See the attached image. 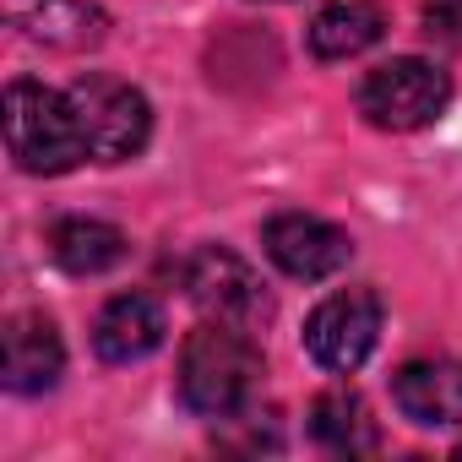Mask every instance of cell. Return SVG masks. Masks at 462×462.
Wrapping results in <instances>:
<instances>
[{
	"instance_id": "1",
	"label": "cell",
	"mask_w": 462,
	"mask_h": 462,
	"mask_svg": "<svg viewBox=\"0 0 462 462\" xmlns=\"http://www.w3.org/2000/svg\"><path fill=\"white\" fill-rule=\"evenodd\" d=\"M262 392V348L235 321H207L180 348V402L201 419H240Z\"/></svg>"
},
{
	"instance_id": "10",
	"label": "cell",
	"mask_w": 462,
	"mask_h": 462,
	"mask_svg": "<svg viewBox=\"0 0 462 462\" xmlns=\"http://www.w3.org/2000/svg\"><path fill=\"white\" fill-rule=\"evenodd\" d=\"M392 402L424 430L462 424V359H413L392 375Z\"/></svg>"
},
{
	"instance_id": "4",
	"label": "cell",
	"mask_w": 462,
	"mask_h": 462,
	"mask_svg": "<svg viewBox=\"0 0 462 462\" xmlns=\"http://www.w3.org/2000/svg\"><path fill=\"white\" fill-rule=\"evenodd\" d=\"M71 104H77V120H82V136H88V152L98 163H125L147 147L152 136V104L120 82V77H104V71H88L77 77L71 88Z\"/></svg>"
},
{
	"instance_id": "13",
	"label": "cell",
	"mask_w": 462,
	"mask_h": 462,
	"mask_svg": "<svg viewBox=\"0 0 462 462\" xmlns=\"http://www.w3.org/2000/svg\"><path fill=\"white\" fill-rule=\"evenodd\" d=\"M386 33V12L375 0H327L310 17V50L321 60H354L370 44H381Z\"/></svg>"
},
{
	"instance_id": "15",
	"label": "cell",
	"mask_w": 462,
	"mask_h": 462,
	"mask_svg": "<svg viewBox=\"0 0 462 462\" xmlns=\"http://www.w3.org/2000/svg\"><path fill=\"white\" fill-rule=\"evenodd\" d=\"M424 23L440 39H457L462 33V0H424Z\"/></svg>"
},
{
	"instance_id": "7",
	"label": "cell",
	"mask_w": 462,
	"mask_h": 462,
	"mask_svg": "<svg viewBox=\"0 0 462 462\" xmlns=\"http://www.w3.org/2000/svg\"><path fill=\"white\" fill-rule=\"evenodd\" d=\"M262 251L278 273H289L300 283H321L348 267L354 240H348V228H337L316 212H273L262 223Z\"/></svg>"
},
{
	"instance_id": "11",
	"label": "cell",
	"mask_w": 462,
	"mask_h": 462,
	"mask_svg": "<svg viewBox=\"0 0 462 462\" xmlns=\"http://www.w3.org/2000/svg\"><path fill=\"white\" fill-rule=\"evenodd\" d=\"M169 321L152 294H115L93 321V354L104 365H136L163 343Z\"/></svg>"
},
{
	"instance_id": "6",
	"label": "cell",
	"mask_w": 462,
	"mask_h": 462,
	"mask_svg": "<svg viewBox=\"0 0 462 462\" xmlns=\"http://www.w3.org/2000/svg\"><path fill=\"white\" fill-rule=\"evenodd\" d=\"M180 283L185 294L217 316V321H235V327H256L273 316V300L262 289V278L251 273V262H240L235 251H223V245H201L190 251V262L180 267Z\"/></svg>"
},
{
	"instance_id": "12",
	"label": "cell",
	"mask_w": 462,
	"mask_h": 462,
	"mask_svg": "<svg viewBox=\"0 0 462 462\" xmlns=\"http://www.w3.org/2000/svg\"><path fill=\"white\" fill-rule=\"evenodd\" d=\"M50 256L71 278H98L131 256V240L104 217H55L50 223Z\"/></svg>"
},
{
	"instance_id": "8",
	"label": "cell",
	"mask_w": 462,
	"mask_h": 462,
	"mask_svg": "<svg viewBox=\"0 0 462 462\" xmlns=\"http://www.w3.org/2000/svg\"><path fill=\"white\" fill-rule=\"evenodd\" d=\"M60 370H66V343L55 321L39 310H17L6 321V337H0V381H6V392L39 397L60 381Z\"/></svg>"
},
{
	"instance_id": "2",
	"label": "cell",
	"mask_w": 462,
	"mask_h": 462,
	"mask_svg": "<svg viewBox=\"0 0 462 462\" xmlns=\"http://www.w3.org/2000/svg\"><path fill=\"white\" fill-rule=\"evenodd\" d=\"M6 147L28 174H71L82 158H93L71 93H55L28 77L6 88Z\"/></svg>"
},
{
	"instance_id": "9",
	"label": "cell",
	"mask_w": 462,
	"mask_h": 462,
	"mask_svg": "<svg viewBox=\"0 0 462 462\" xmlns=\"http://www.w3.org/2000/svg\"><path fill=\"white\" fill-rule=\"evenodd\" d=\"M0 17H6L23 39L44 44V50H93L109 28V17L88 0H0Z\"/></svg>"
},
{
	"instance_id": "5",
	"label": "cell",
	"mask_w": 462,
	"mask_h": 462,
	"mask_svg": "<svg viewBox=\"0 0 462 462\" xmlns=\"http://www.w3.org/2000/svg\"><path fill=\"white\" fill-rule=\"evenodd\" d=\"M375 343H381V300L370 289H343L321 300L305 321V348L332 375H354L375 354Z\"/></svg>"
},
{
	"instance_id": "16",
	"label": "cell",
	"mask_w": 462,
	"mask_h": 462,
	"mask_svg": "<svg viewBox=\"0 0 462 462\" xmlns=\"http://www.w3.org/2000/svg\"><path fill=\"white\" fill-rule=\"evenodd\" d=\"M457 451H462V446H457Z\"/></svg>"
},
{
	"instance_id": "14",
	"label": "cell",
	"mask_w": 462,
	"mask_h": 462,
	"mask_svg": "<svg viewBox=\"0 0 462 462\" xmlns=\"http://www.w3.org/2000/svg\"><path fill=\"white\" fill-rule=\"evenodd\" d=\"M310 435H316L327 451H337V457L381 451V430H375V419H370L365 397H359V392H348V386L321 392V397L310 402Z\"/></svg>"
},
{
	"instance_id": "3",
	"label": "cell",
	"mask_w": 462,
	"mask_h": 462,
	"mask_svg": "<svg viewBox=\"0 0 462 462\" xmlns=\"http://www.w3.org/2000/svg\"><path fill=\"white\" fill-rule=\"evenodd\" d=\"M451 104V77L419 55L386 60L359 82V115L375 131H424L446 115Z\"/></svg>"
}]
</instances>
